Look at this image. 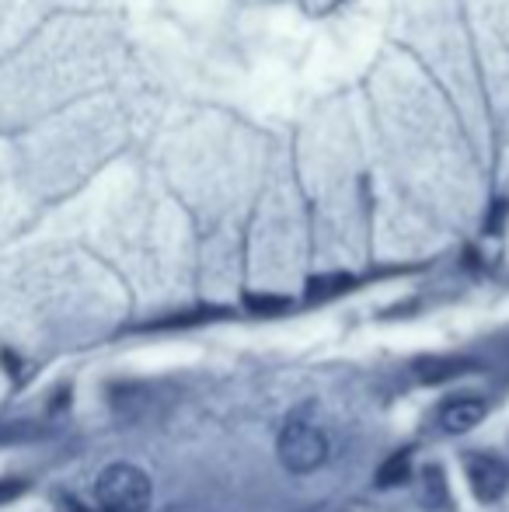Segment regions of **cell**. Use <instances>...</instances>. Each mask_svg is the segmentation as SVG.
I'll use <instances>...</instances> for the list:
<instances>
[{
    "label": "cell",
    "mask_w": 509,
    "mask_h": 512,
    "mask_svg": "<svg viewBox=\"0 0 509 512\" xmlns=\"http://www.w3.org/2000/svg\"><path fill=\"white\" fill-rule=\"evenodd\" d=\"M70 512H88V509H84V506H70Z\"/></svg>",
    "instance_id": "11"
},
{
    "label": "cell",
    "mask_w": 509,
    "mask_h": 512,
    "mask_svg": "<svg viewBox=\"0 0 509 512\" xmlns=\"http://www.w3.org/2000/svg\"><path fill=\"white\" fill-rule=\"evenodd\" d=\"M468 366H471L468 359H457V356H429L415 363V377H419L422 384H443V380L468 373Z\"/></svg>",
    "instance_id": "5"
},
{
    "label": "cell",
    "mask_w": 509,
    "mask_h": 512,
    "mask_svg": "<svg viewBox=\"0 0 509 512\" xmlns=\"http://www.w3.org/2000/svg\"><path fill=\"white\" fill-rule=\"evenodd\" d=\"M245 304L255 314H283V310H290V300L286 297H248Z\"/></svg>",
    "instance_id": "8"
},
{
    "label": "cell",
    "mask_w": 509,
    "mask_h": 512,
    "mask_svg": "<svg viewBox=\"0 0 509 512\" xmlns=\"http://www.w3.org/2000/svg\"><path fill=\"white\" fill-rule=\"evenodd\" d=\"M468 481H471V492H475L478 499L496 502L509 485V467L499 464L496 457L475 453V457H468Z\"/></svg>",
    "instance_id": "3"
},
{
    "label": "cell",
    "mask_w": 509,
    "mask_h": 512,
    "mask_svg": "<svg viewBox=\"0 0 509 512\" xmlns=\"http://www.w3.org/2000/svg\"><path fill=\"white\" fill-rule=\"evenodd\" d=\"M95 495L105 512H147L154 485L136 464H109L98 474Z\"/></svg>",
    "instance_id": "1"
},
{
    "label": "cell",
    "mask_w": 509,
    "mask_h": 512,
    "mask_svg": "<svg viewBox=\"0 0 509 512\" xmlns=\"http://www.w3.org/2000/svg\"><path fill=\"white\" fill-rule=\"evenodd\" d=\"M279 460L290 474H311L328 460V436L314 422L293 418L279 432Z\"/></svg>",
    "instance_id": "2"
},
{
    "label": "cell",
    "mask_w": 509,
    "mask_h": 512,
    "mask_svg": "<svg viewBox=\"0 0 509 512\" xmlns=\"http://www.w3.org/2000/svg\"><path fill=\"white\" fill-rule=\"evenodd\" d=\"M426 481H433V495H426L429 506H440L447 499V488H443V471L440 467H426Z\"/></svg>",
    "instance_id": "9"
},
{
    "label": "cell",
    "mask_w": 509,
    "mask_h": 512,
    "mask_svg": "<svg viewBox=\"0 0 509 512\" xmlns=\"http://www.w3.org/2000/svg\"><path fill=\"white\" fill-rule=\"evenodd\" d=\"M349 286V276H328V279H314L311 290H307V297L311 300H325V297H335L339 290H346Z\"/></svg>",
    "instance_id": "7"
},
{
    "label": "cell",
    "mask_w": 509,
    "mask_h": 512,
    "mask_svg": "<svg viewBox=\"0 0 509 512\" xmlns=\"http://www.w3.org/2000/svg\"><path fill=\"white\" fill-rule=\"evenodd\" d=\"M25 492V481H0V502H11Z\"/></svg>",
    "instance_id": "10"
},
{
    "label": "cell",
    "mask_w": 509,
    "mask_h": 512,
    "mask_svg": "<svg viewBox=\"0 0 509 512\" xmlns=\"http://www.w3.org/2000/svg\"><path fill=\"white\" fill-rule=\"evenodd\" d=\"M485 418V401L471 398V394H464V398H454L447 401V405L440 408V425L447 432H471L478 422Z\"/></svg>",
    "instance_id": "4"
},
{
    "label": "cell",
    "mask_w": 509,
    "mask_h": 512,
    "mask_svg": "<svg viewBox=\"0 0 509 512\" xmlns=\"http://www.w3.org/2000/svg\"><path fill=\"white\" fill-rule=\"evenodd\" d=\"M408 474H412V457L401 450V453H394V457H387L381 464V471H377V485L394 488V485H401V481H408Z\"/></svg>",
    "instance_id": "6"
}]
</instances>
